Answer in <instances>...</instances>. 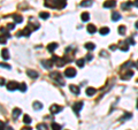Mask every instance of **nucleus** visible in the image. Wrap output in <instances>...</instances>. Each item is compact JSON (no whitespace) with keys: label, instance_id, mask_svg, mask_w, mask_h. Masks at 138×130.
<instances>
[{"label":"nucleus","instance_id":"58836bf2","mask_svg":"<svg viewBox=\"0 0 138 130\" xmlns=\"http://www.w3.org/2000/svg\"><path fill=\"white\" fill-rule=\"evenodd\" d=\"M127 42H128V44H130V45H135V44H136V42L133 40V38H132V37L128 38V39H127Z\"/></svg>","mask_w":138,"mask_h":130},{"label":"nucleus","instance_id":"9d476101","mask_svg":"<svg viewBox=\"0 0 138 130\" xmlns=\"http://www.w3.org/2000/svg\"><path fill=\"white\" fill-rule=\"evenodd\" d=\"M27 74H28V76H29V77H31V78H37L38 76H39V74H38L36 70H31V69L28 70Z\"/></svg>","mask_w":138,"mask_h":130},{"label":"nucleus","instance_id":"c85d7f7f","mask_svg":"<svg viewBox=\"0 0 138 130\" xmlns=\"http://www.w3.org/2000/svg\"><path fill=\"white\" fill-rule=\"evenodd\" d=\"M39 17L43 18V20H46V18L50 17V14H48L47 12H40L39 13Z\"/></svg>","mask_w":138,"mask_h":130},{"label":"nucleus","instance_id":"f704fd0d","mask_svg":"<svg viewBox=\"0 0 138 130\" xmlns=\"http://www.w3.org/2000/svg\"><path fill=\"white\" fill-rule=\"evenodd\" d=\"M133 66H135V63H133V62H131V61H128V62H126V63H124V65H123V67H122V68H124V69H126V68L133 67Z\"/></svg>","mask_w":138,"mask_h":130},{"label":"nucleus","instance_id":"dca6fc26","mask_svg":"<svg viewBox=\"0 0 138 130\" xmlns=\"http://www.w3.org/2000/svg\"><path fill=\"white\" fill-rule=\"evenodd\" d=\"M13 20H14L15 23H22L23 22L22 16L18 15V14H14V15H13Z\"/></svg>","mask_w":138,"mask_h":130},{"label":"nucleus","instance_id":"bb28decb","mask_svg":"<svg viewBox=\"0 0 138 130\" xmlns=\"http://www.w3.org/2000/svg\"><path fill=\"white\" fill-rule=\"evenodd\" d=\"M99 32H100V35H103V36L108 35V33H109V28H107V27L101 28L100 30H99Z\"/></svg>","mask_w":138,"mask_h":130},{"label":"nucleus","instance_id":"f8f14e48","mask_svg":"<svg viewBox=\"0 0 138 130\" xmlns=\"http://www.w3.org/2000/svg\"><path fill=\"white\" fill-rule=\"evenodd\" d=\"M56 48H58V44H56V43H50V44L47 45V50L50 51L51 53L54 52Z\"/></svg>","mask_w":138,"mask_h":130},{"label":"nucleus","instance_id":"ddd939ff","mask_svg":"<svg viewBox=\"0 0 138 130\" xmlns=\"http://www.w3.org/2000/svg\"><path fill=\"white\" fill-rule=\"evenodd\" d=\"M132 5H133V3H131V1H126V3H123L121 5V7H122L123 10H128Z\"/></svg>","mask_w":138,"mask_h":130},{"label":"nucleus","instance_id":"72a5a7b5","mask_svg":"<svg viewBox=\"0 0 138 130\" xmlns=\"http://www.w3.org/2000/svg\"><path fill=\"white\" fill-rule=\"evenodd\" d=\"M126 27H124V25H120V27H119V33H120V35H124V33H126Z\"/></svg>","mask_w":138,"mask_h":130},{"label":"nucleus","instance_id":"6ab92c4d","mask_svg":"<svg viewBox=\"0 0 138 130\" xmlns=\"http://www.w3.org/2000/svg\"><path fill=\"white\" fill-rule=\"evenodd\" d=\"M95 92H97V90H95L94 88H88V89H86V96H89V97L94 96Z\"/></svg>","mask_w":138,"mask_h":130},{"label":"nucleus","instance_id":"9b49d317","mask_svg":"<svg viewBox=\"0 0 138 130\" xmlns=\"http://www.w3.org/2000/svg\"><path fill=\"white\" fill-rule=\"evenodd\" d=\"M133 76V71L132 70H128L124 75L121 76V80H129V78H131Z\"/></svg>","mask_w":138,"mask_h":130},{"label":"nucleus","instance_id":"2eb2a0df","mask_svg":"<svg viewBox=\"0 0 138 130\" xmlns=\"http://www.w3.org/2000/svg\"><path fill=\"white\" fill-rule=\"evenodd\" d=\"M20 114H21V109L20 108H14V109H13V119H14V120H16V119L18 118V116H20Z\"/></svg>","mask_w":138,"mask_h":130},{"label":"nucleus","instance_id":"49530a36","mask_svg":"<svg viewBox=\"0 0 138 130\" xmlns=\"http://www.w3.org/2000/svg\"><path fill=\"white\" fill-rule=\"evenodd\" d=\"M21 130H32V129H31L30 127H23V128H22V129H21Z\"/></svg>","mask_w":138,"mask_h":130},{"label":"nucleus","instance_id":"c03bdc74","mask_svg":"<svg viewBox=\"0 0 138 130\" xmlns=\"http://www.w3.org/2000/svg\"><path fill=\"white\" fill-rule=\"evenodd\" d=\"M100 55H101V57H107L108 53L106 52V51H101V52H100Z\"/></svg>","mask_w":138,"mask_h":130},{"label":"nucleus","instance_id":"7c9ffc66","mask_svg":"<svg viewBox=\"0 0 138 130\" xmlns=\"http://www.w3.org/2000/svg\"><path fill=\"white\" fill-rule=\"evenodd\" d=\"M76 63H77V66L80 68H83L84 67V63H85V60H84V59H78V60L76 61Z\"/></svg>","mask_w":138,"mask_h":130},{"label":"nucleus","instance_id":"20e7f679","mask_svg":"<svg viewBox=\"0 0 138 130\" xmlns=\"http://www.w3.org/2000/svg\"><path fill=\"white\" fill-rule=\"evenodd\" d=\"M65 76H66V77H69V78L75 77V76H76V69H75V68H71V67L67 68L66 71H65Z\"/></svg>","mask_w":138,"mask_h":130},{"label":"nucleus","instance_id":"a211bd4d","mask_svg":"<svg viewBox=\"0 0 138 130\" xmlns=\"http://www.w3.org/2000/svg\"><path fill=\"white\" fill-rule=\"evenodd\" d=\"M0 32L3 33L5 37H7V38L10 37V33L8 32V29H7V28H5V27H1V28H0Z\"/></svg>","mask_w":138,"mask_h":130},{"label":"nucleus","instance_id":"412c9836","mask_svg":"<svg viewBox=\"0 0 138 130\" xmlns=\"http://www.w3.org/2000/svg\"><path fill=\"white\" fill-rule=\"evenodd\" d=\"M81 18H82L83 22H86V21L90 20V14H89L88 12H84L82 13V15H81Z\"/></svg>","mask_w":138,"mask_h":130},{"label":"nucleus","instance_id":"5701e85b","mask_svg":"<svg viewBox=\"0 0 138 130\" xmlns=\"http://www.w3.org/2000/svg\"><path fill=\"white\" fill-rule=\"evenodd\" d=\"M112 20L115 22V21H119L121 20V15H120V13L119 12H113L112 13Z\"/></svg>","mask_w":138,"mask_h":130},{"label":"nucleus","instance_id":"393cba45","mask_svg":"<svg viewBox=\"0 0 138 130\" xmlns=\"http://www.w3.org/2000/svg\"><path fill=\"white\" fill-rule=\"evenodd\" d=\"M86 29H88V32L89 33H94L95 31H97V28H95L93 24H89Z\"/></svg>","mask_w":138,"mask_h":130},{"label":"nucleus","instance_id":"2f4dec72","mask_svg":"<svg viewBox=\"0 0 138 130\" xmlns=\"http://www.w3.org/2000/svg\"><path fill=\"white\" fill-rule=\"evenodd\" d=\"M37 129L38 130H48L47 129V125H46L45 123H39V124L37 125Z\"/></svg>","mask_w":138,"mask_h":130},{"label":"nucleus","instance_id":"79ce46f5","mask_svg":"<svg viewBox=\"0 0 138 130\" xmlns=\"http://www.w3.org/2000/svg\"><path fill=\"white\" fill-rule=\"evenodd\" d=\"M85 59H86V60H88V61H91V60H92V59H93V55H92V54H88V55H86V58H85Z\"/></svg>","mask_w":138,"mask_h":130},{"label":"nucleus","instance_id":"37998d69","mask_svg":"<svg viewBox=\"0 0 138 130\" xmlns=\"http://www.w3.org/2000/svg\"><path fill=\"white\" fill-rule=\"evenodd\" d=\"M109 48H110V51H115L116 48H117V45H114V44H113V45L109 46Z\"/></svg>","mask_w":138,"mask_h":130},{"label":"nucleus","instance_id":"c9c22d12","mask_svg":"<svg viewBox=\"0 0 138 130\" xmlns=\"http://www.w3.org/2000/svg\"><path fill=\"white\" fill-rule=\"evenodd\" d=\"M18 89H20V91L24 92V91L27 90V85H25V83H21V84L18 85Z\"/></svg>","mask_w":138,"mask_h":130},{"label":"nucleus","instance_id":"a18cd8bd","mask_svg":"<svg viewBox=\"0 0 138 130\" xmlns=\"http://www.w3.org/2000/svg\"><path fill=\"white\" fill-rule=\"evenodd\" d=\"M5 83H6L5 78H3V77H0V85H5Z\"/></svg>","mask_w":138,"mask_h":130},{"label":"nucleus","instance_id":"3c124183","mask_svg":"<svg viewBox=\"0 0 138 130\" xmlns=\"http://www.w3.org/2000/svg\"><path fill=\"white\" fill-rule=\"evenodd\" d=\"M6 130H14V129H13V128H10V127H8V128H7V129H6Z\"/></svg>","mask_w":138,"mask_h":130},{"label":"nucleus","instance_id":"7ed1b4c3","mask_svg":"<svg viewBox=\"0 0 138 130\" xmlns=\"http://www.w3.org/2000/svg\"><path fill=\"white\" fill-rule=\"evenodd\" d=\"M52 61L53 62H55V65L58 66V67H63V66L66 65V60H65V58H59V57H56V55H53V58H52Z\"/></svg>","mask_w":138,"mask_h":130},{"label":"nucleus","instance_id":"4468645a","mask_svg":"<svg viewBox=\"0 0 138 130\" xmlns=\"http://www.w3.org/2000/svg\"><path fill=\"white\" fill-rule=\"evenodd\" d=\"M120 50L121 51H123V52H127V51L129 50V44H128V42H122L121 43V46H120Z\"/></svg>","mask_w":138,"mask_h":130},{"label":"nucleus","instance_id":"f03ea898","mask_svg":"<svg viewBox=\"0 0 138 130\" xmlns=\"http://www.w3.org/2000/svg\"><path fill=\"white\" fill-rule=\"evenodd\" d=\"M51 78L55 80L56 82L59 83V84L61 85V86H63V85H65V81H63V78H62V76H61V74L58 73V71H54V73L51 74Z\"/></svg>","mask_w":138,"mask_h":130},{"label":"nucleus","instance_id":"b1692460","mask_svg":"<svg viewBox=\"0 0 138 130\" xmlns=\"http://www.w3.org/2000/svg\"><path fill=\"white\" fill-rule=\"evenodd\" d=\"M69 89H70V91L74 95H80V88H78V86H76V85H70Z\"/></svg>","mask_w":138,"mask_h":130},{"label":"nucleus","instance_id":"09e8293b","mask_svg":"<svg viewBox=\"0 0 138 130\" xmlns=\"http://www.w3.org/2000/svg\"><path fill=\"white\" fill-rule=\"evenodd\" d=\"M135 67L138 69V61H136V63H135Z\"/></svg>","mask_w":138,"mask_h":130},{"label":"nucleus","instance_id":"0eeeda50","mask_svg":"<svg viewBox=\"0 0 138 130\" xmlns=\"http://www.w3.org/2000/svg\"><path fill=\"white\" fill-rule=\"evenodd\" d=\"M116 6V1L115 0H106L104 3V7L105 8H113Z\"/></svg>","mask_w":138,"mask_h":130},{"label":"nucleus","instance_id":"f257e3e1","mask_svg":"<svg viewBox=\"0 0 138 130\" xmlns=\"http://www.w3.org/2000/svg\"><path fill=\"white\" fill-rule=\"evenodd\" d=\"M67 1L66 0H45V6L50 8H58V9H62L66 7Z\"/></svg>","mask_w":138,"mask_h":130},{"label":"nucleus","instance_id":"473e14b6","mask_svg":"<svg viewBox=\"0 0 138 130\" xmlns=\"http://www.w3.org/2000/svg\"><path fill=\"white\" fill-rule=\"evenodd\" d=\"M61 129H62V127L60 124H58V123H55V122L52 123V130H61Z\"/></svg>","mask_w":138,"mask_h":130},{"label":"nucleus","instance_id":"6e6552de","mask_svg":"<svg viewBox=\"0 0 138 130\" xmlns=\"http://www.w3.org/2000/svg\"><path fill=\"white\" fill-rule=\"evenodd\" d=\"M82 107H83V101H78V103H76L75 105L73 106V110L76 114H80V110L82 109Z\"/></svg>","mask_w":138,"mask_h":130},{"label":"nucleus","instance_id":"4c0bfd02","mask_svg":"<svg viewBox=\"0 0 138 130\" xmlns=\"http://www.w3.org/2000/svg\"><path fill=\"white\" fill-rule=\"evenodd\" d=\"M0 67L1 68H6V69H10V65H8V63H5V62H0Z\"/></svg>","mask_w":138,"mask_h":130},{"label":"nucleus","instance_id":"4be33fe9","mask_svg":"<svg viewBox=\"0 0 138 130\" xmlns=\"http://www.w3.org/2000/svg\"><path fill=\"white\" fill-rule=\"evenodd\" d=\"M131 118H132V114H131V113H124V114L120 118V121L123 122V121H126L127 119H131Z\"/></svg>","mask_w":138,"mask_h":130},{"label":"nucleus","instance_id":"de8ad7c7","mask_svg":"<svg viewBox=\"0 0 138 130\" xmlns=\"http://www.w3.org/2000/svg\"><path fill=\"white\" fill-rule=\"evenodd\" d=\"M133 6L138 8V0H135V1H133Z\"/></svg>","mask_w":138,"mask_h":130},{"label":"nucleus","instance_id":"ea45409f","mask_svg":"<svg viewBox=\"0 0 138 130\" xmlns=\"http://www.w3.org/2000/svg\"><path fill=\"white\" fill-rule=\"evenodd\" d=\"M15 28V23H9V24H7V29L8 30H13Z\"/></svg>","mask_w":138,"mask_h":130},{"label":"nucleus","instance_id":"39448f33","mask_svg":"<svg viewBox=\"0 0 138 130\" xmlns=\"http://www.w3.org/2000/svg\"><path fill=\"white\" fill-rule=\"evenodd\" d=\"M18 83L17 82H14V81H10V82L7 83V90L8 91H15L18 89Z\"/></svg>","mask_w":138,"mask_h":130},{"label":"nucleus","instance_id":"8fccbe9b","mask_svg":"<svg viewBox=\"0 0 138 130\" xmlns=\"http://www.w3.org/2000/svg\"><path fill=\"white\" fill-rule=\"evenodd\" d=\"M135 27H136V28H137V29H138V21H137V22L135 23Z\"/></svg>","mask_w":138,"mask_h":130},{"label":"nucleus","instance_id":"cd10ccee","mask_svg":"<svg viewBox=\"0 0 138 130\" xmlns=\"http://www.w3.org/2000/svg\"><path fill=\"white\" fill-rule=\"evenodd\" d=\"M85 48L89 51H93L95 48V45L93 44V43H86L85 44Z\"/></svg>","mask_w":138,"mask_h":130},{"label":"nucleus","instance_id":"a878e982","mask_svg":"<svg viewBox=\"0 0 138 130\" xmlns=\"http://www.w3.org/2000/svg\"><path fill=\"white\" fill-rule=\"evenodd\" d=\"M32 106H33V108H35L36 110H40L42 108H43V104L39 103V101H35Z\"/></svg>","mask_w":138,"mask_h":130},{"label":"nucleus","instance_id":"603ef678","mask_svg":"<svg viewBox=\"0 0 138 130\" xmlns=\"http://www.w3.org/2000/svg\"><path fill=\"white\" fill-rule=\"evenodd\" d=\"M137 108H138V99H137Z\"/></svg>","mask_w":138,"mask_h":130},{"label":"nucleus","instance_id":"f3484780","mask_svg":"<svg viewBox=\"0 0 138 130\" xmlns=\"http://www.w3.org/2000/svg\"><path fill=\"white\" fill-rule=\"evenodd\" d=\"M92 4H93L92 0H83V1L80 4V5L82 6V7H90Z\"/></svg>","mask_w":138,"mask_h":130},{"label":"nucleus","instance_id":"a19ab883","mask_svg":"<svg viewBox=\"0 0 138 130\" xmlns=\"http://www.w3.org/2000/svg\"><path fill=\"white\" fill-rule=\"evenodd\" d=\"M5 127H6V123L4 121H0V130H6Z\"/></svg>","mask_w":138,"mask_h":130},{"label":"nucleus","instance_id":"c756f323","mask_svg":"<svg viewBox=\"0 0 138 130\" xmlns=\"http://www.w3.org/2000/svg\"><path fill=\"white\" fill-rule=\"evenodd\" d=\"M31 118L30 116H29V115H24V116H23V122L24 123H27V124H30L31 123Z\"/></svg>","mask_w":138,"mask_h":130},{"label":"nucleus","instance_id":"aec40b11","mask_svg":"<svg viewBox=\"0 0 138 130\" xmlns=\"http://www.w3.org/2000/svg\"><path fill=\"white\" fill-rule=\"evenodd\" d=\"M1 57H3V59H5V60H8V59H9V52H8L7 48H4V50L1 51Z\"/></svg>","mask_w":138,"mask_h":130},{"label":"nucleus","instance_id":"1a4fd4ad","mask_svg":"<svg viewBox=\"0 0 138 130\" xmlns=\"http://www.w3.org/2000/svg\"><path fill=\"white\" fill-rule=\"evenodd\" d=\"M42 65H43L46 69H51L53 66V61L52 60H43L42 61Z\"/></svg>","mask_w":138,"mask_h":130},{"label":"nucleus","instance_id":"423d86ee","mask_svg":"<svg viewBox=\"0 0 138 130\" xmlns=\"http://www.w3.org/2000/svg\"><path fill=\"white\" fill-rule=\"evenodd\" d=\"M62 109H63L62 106H59V105H56V104H54V105H52L50 107V110L52 114H58V113H60Z\"/></svg>","mask_w":138,"mask_h":130},{"label":"nucleus","instance_id":"e433bc0d","mask_svg":"<svg viewBox=\"0 0 138 130\" xmlns=\"http://www.w3.org/2000/svg\"><path fill=\"white\" fill-rule=\"evenodd\" d=\"M7 43V37H5L4 35H0V44H6Z\"/></svg>","mask_w":138,"mask_h":130}]
</instances>
